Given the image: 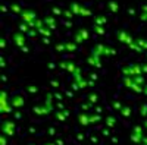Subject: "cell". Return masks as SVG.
Instances as JSON below:
<instances>
[{
	"mask_svg": "<svg viewBox=\"0 0 147 145\" xmlns=\"http://www.w3.org/2000/svg\"><path fill=\"white\" fill-rule=\"evenodd\" d=\"M122 73L125 76H138L143 75V69H141L140 64H129L122 69Z\"/></svg>",
	"mask_w": 147,
	"mask_h": 145,
	"instance_id": "obj_1",
	"label": "cell"
},
{
	"mask_svg": "<svg viewBox=\"0 0 147 145\" xmlns=\"http://www.w3.org/2000/svg\"><path fill=\"white\" fill-rule=\"evenodd\" d=\"M2 132H3L6 136H12L13 132H15V123L13 122H5L2 125Z\"/></svg>",
	"mask_w": 147,
	"mask_h": 145,
	"instance_id": "obj_2",
	"label": "cell"
},
{
	"mask_svg": "<svg viewBox=\"0 0 147 145\" xmlns=\"http://www.w3.org/2000/svg\"><path fill=\"white\" fill-rule=\"evenodd\" d=\"M12 103H9L7 104V101H6V93L3 91L2 93V111L3 113H7V111H12Z\"/></svg>",
	"mask_w": 147,
	"mask_h": 145,
	"instance_id": "obj_3",
	"label": "cell"
},
{
	"mask_svg": "<svg viewBox=\"0 0 147 145\" xmlns=\"http://www.w3.org/2000/svg\"><path fill=\"white\" fill-rule=\"evenodd\" d=\"M10 103H12V106H13L15 109H21V107L24 106V98L21 97V95H13L12 100H10Z\"/></svg>",
	"mask_w": 147,
	"mask_h": 145,
	"instance_id": "obj_4",
	"label": "cell"
},
{
	"mask_svg": "<svg viewBox=\"0 0 147 145\" xmlns=\"http://www.w3.org/2000/svg\"><path fill=\"white\" fill-rule=\"evenodd\" d=\"M87 62H88V64H91V66H97V68H100V66H101V63H100V56H97V54L90 56Z\"/></svg>",
	"mask_w": 147,
	"mask_h": 145,
	"instance_id": "obj_5",
	"label": "cell"
},
{
	"mask_svg": "<svg viewBox=\"0 0 147 145\" xmlns=\"http://www.w3.org/2000/svg\"><path fill=\"white\" fill-rule=\"evenodd\" d=\"M60 66H62V68H65V69L68 70L69 73H74V72L76 70V66L72 63V62H62V63H60Z\"/></svg>",
	"mask_w": 147,
	"mask_h": 145,
	"instance_id": "obj_6",
	"label": "cell"
},
{
	"mask_svg": "<svg viewBox=\"0 0 147 145\" xmlns=\"http://www.w3.org/2000/svg\"><path fill=\"white\" fill-rule=\"evenodd\" d=\"M78 122L81 123L82 126H87L88 123H90V114H85V113L78 114Z\"/></svg>",
	"mask_w": 147,
	"mask_h": 145,
	"instance_id": "obj_7",
	"label": "cell"
},
{
	"mask_svg": "<svg viewBox=\"0 0 147 145\" xmlns=\"http://www.w3.org/2000/svg\"><path fill=\"white\" fill-rule=\"evenodd\" d=\"M143 139H144L143 134H135V132H132V134H131V141H132L134 144H141V142H143Z\"/></svg>",
	"mask_w": 147,
	"mask_h": 145,
	"instance_id": "obj_8",
	"label": "cell"
},
{
	"mask_svg": "<svg viewBox=\"0 0 147 145\" xmlns=\"http://www.w3.org/2000/svg\"><path fill=\"white\" fill-rule=\"evenodd\" d=\"M66 117H69V110H63V111H58V113H56V119L60 120V122L65 120Z\"/></svg>",
	"mask_w": 147,
	"mask_h": 145,
	"instance_id": "obj_9",
	"label": "cell"
},
{
	"mask_svg": "<svg viewBox=\"0 0 147 145\" xmlns=\"http://www.w3.org/2000/svg\"><path fill=\"white\" fill-rule=\"evenodd\" d=\"M121 114H122L123 117H129V116H131V107L123 106L122 109H121Z\"/></svg>",
	"mask_w": 147,
	"mask_h": 145,
	"instance_id": "obj_10",
	"label": "cell"
},
{
	"mask_svg": "<svg viewBox=\"0 0 147 145\" xmlns=\"http://www.w3.org/2000/svg\"><path fill=\"white\" fill-rule=\"evenodd\" d=\"M115 123H116V119H115V117H112V116L106 117V125H107V128H113Z\"/></svg>",
	"mask_w": 147,
	"mask_h": 145,
	"instance_id": "obj_11",
	"label": "cell"
},
{
	"mask_svg": "<svg viewBox=\"0 0 147 145\" xmlns=\"http://www.w3.org/2000/svg\"><path fill=\"white\" fill-rule=\"evenodd\" d=\"M13 38H15V43H16V46H19V47H25V46H24V43H25V41H24V37H22V35L19 37V34H16L15 37H13Z\"/></svg>",
	"mask_w": 147,
	"mask_h": 145,
	"instance_id": "obj_12",
	"label": "cell"
},
{
	"mask_svg": "<svg viewBox=\"0 0 147 145\" xmlns=\"http://www.w3.org/2000/svg\"><path fill=\"white\" fill-rule=\"evenodd\" d=\"M134 82H135V84H138V85H141V87H143V85H146V81H144V78H143L141 75L134 76Z\"/></svg>",
	"mask_w": 147,
	"mask_h": 145,
	"instance_id": "obj_13",
	"label": "cell"
},
{
	"mask_svg": "<svg viewBox=\"0 0 147 145\" xmlns=\"http://www.w3.org/2000/svg\"><path fill=\"white\" fill-rule=\"evenodd\" d=\"M101 120V116L100 114H90V123H97Z\"/></svg>",
	"mask_w": 147,
	"mask_h": 145,
	"instance_id": "obj_14",
	"label": "cell"
},
{
	"mask_svg": "<svg viewBox=\"0 0 147 145\" xmlns=\"http://www.w3.org/2000/svg\"><path fill=\"white\" fill-rule=\"evenodd\" d=\"M65 50H68V51H75L76 46L72 44V43H66V44H65Z\"/></svg>",
	"mask_w": 147,
	"mask_h": 145,
	"instance_id": "obj_15",
	"label": "cell"
},
{
	"mask_svg": "<svg viewBox=\"0 0 147 145\" xmlns=\"http://www.w3.org/2000/svg\"><path fill=\"white\" fill-rule=\"evenodd\" d=\"M119 40L123 41V43H128V44H129V37H128V34H123V32H121V34H119Z\"/></svg>",
	"mask_w": 147,
	"mask_h": 145,
	"instance_id": "obj_16",
	"label": "cell"
},
{
	"mask_svg": "<svg viewBox=\"0 0 147 145\" xmlns=\"http://www.w3.org/2000/svg\"><path fill=\"white\" fill-rule=\"evenodd\" d=\"M88 101H90L91 104H96V103H97V95H96V94H90V95H88Z\"/></svg>",
	"mask_w": 147,
	"mask_h": 145,
	"instance_id": "obj_17",
	"label": "cell"
},
{
	"mask_svg": "<svg viewBox=\"0 0 147 145\" xmlns=\"http://www.w3.org/2000/svg\"><path fill=\"white\" fill-rule=\"evenodd\" d=\"M140 113L141 116H147V104H143L140 107Z\"/></svg>",
	"mask_w": 147,
	"mask_h": 145,
	"instance_id": "obj_18",
	"label": "cell"
},
{
	"mask_svg": "<svg viewBox=\"0 0 147 145\" xmlns=\"http://www.w3.org/2000/svg\"><path fill=\"white\" fill-rule=\"evenodd\" d=\"M81 107H82V110H88V109H91V107H93V104H91V103H90V104H88V103H84Z\"/></svg>",
	"mask_w": 147,
	"mask_h": 145,
	"instance_id": "obj_19",
	"label": "cell"
},
{
	"mask_svg": "<svg viewBox=\"0 0 147 145\" xmlns=\"http://www.w3.org/2000/svg\"><path fill=\"white\" fill-rule=\"evenodd\" d=\"M123 106H121V103H118V101H115L113 103V109H116V110H121Z\"/></svg>",
	"mask_w": 147,
	"mask_h": 145,
	"instance_id": "obj_20",
	"label": "cell"
},
{
	"mask_svg": "<svg viewBox=\"0 0 147 145\" xmlns=\"http://www.w3.org/2000/svg\"><path fill=\"white\" fill-rule=\"evenodd\" d=\"M134 132L135 134H143V128L141 126H134Z\"/></svg>",
	"mask_w": 147,
	"mask_h": 145,
	"instance_id": "obj_21",
	"label": "cell"
},
{
	"mask_svg": "<svg viewBox=\"0 0 147 145\" xmlns=\"http://www.w3.org/2000/svg\"><path fill=\"white\" fill-rule=\"evenodd\" d=\"M0 144H2V145H6V144H7V141H6V135H5V134L2 135V138H0Z\"/></svg>",
	"mask_w": 147,
	"mask_h": 145,
	"instance_id": "obj_22",
	"label": "cell"
},
{
	"mask_svg": "<svg viewBox=\"0 0 147 145\" xmlns=\"http://www.w3.org/2000/svg\"><path fill=\"white\" fill-rule=\"evenodd\" d=\"M28 93H37V87H28Z\"/></svg>",
	"mask_w": 147,
	"mask_h": 145,
	"instance_id": "obj_23",
	"label": "cell"
},
{
	"mask_svg": "<svg viewBox=\"0 0 147 145\" xmlns=\"http://www.w3.org/2000/svg\"><path fill=\"white\" fill-rule=\"evenodd\" d=\"M56 107H58V109H60V110H65V106H63V103H60V101H59L58 104H56Z\"/></svg>",
	"mask_w": 147,
	"mask_h": 145,
	"instance_id": "obj_24",
	"label": "cell"
},
{
	"mask_svg": "<svg viewBox=\"0 0 147 145\" xmlns=\"http://www.w3.org/2000/svg\"><path fill=\"white\" fill-rule=\"evenodd\" d=\"M15 119H18V120H19V119H22V113L16 111V113H15Z\"/></svg>",
	"mask_w": 147,
	"mask_h": 145,
	"instance_id": "obj_25",
	"label": "cell"
},
{
	"mask_svg": "<svg viewBox=\"0 0 147 145\" xmlns=\"http://www.w3.org/2000/svg\"><path fill=\"white\" fill-rule=\"evenodd\" d=\"M63 48H65V47L62 46V44H59V46H56V50H58V51H62Z\"/></svg>",
	"mask_w": 147,
	"mask_h": 145,
	"instance_id": "obj_26",
	"label": "cell"
},
{
	"mask_svg": "<svg viewBox=\"0 0 147 145\" xmlns=\"http://www.w3.org/2000/svg\"><path fill=\"white\" fill-rule=\"evenodd\" d=\"M52 87H59V81H52Z\"/></svg>",
	"mask_w": 147,
	"mask_h": 145,
	"instance_id": "obj_27",
	"label": "cell"
},
{
	"mask_svg": "<svg viewBox=\"0 0 147 145\" xmlns=\"http://www.w3.org/2000/svg\"><path fill=\"white\" fill-rule=\"evenodd\" d=\"M141 69H143V73H147V64H143Z\"/></svg>",
	"mask_w": 147,
	"mask_h": 145,
	"instance_id": "obj_28",
	"label": "cell"
},
{
	"mask_svg": "<svg viewBox=\"0 0 147 145\" xmlns=\"http://www.w3.org/2000/svg\"><path fill=\"white\" fill-rule=\"evenodd\" d=\"M54 97H56L58 100H62V95H60L59 93H56V94H54Z\"/></svg>",
	"mask_w": 147,
	"mask_h": 145,
	"instance_id": "obj_29",
	"label": "cell"
},
{
	"mask_svg": "<svg viewBox=\"0 0 147 145\" xmlns=\"http://www.w3.org/2000/svg\"><path fill=\"white\" fill-rule=\"evenodd\" d=\"M49 134H50V135H54V129H53V128H49Z\"/></svg>",
	"mask_w": 147,
	"mask_h": 145,
	"instance_id": "obj_30",
	"label": "cell"
},
{
	"mask_svg": "<svg viewBox=\"0 0 147 145\" xmlns=\"http://www.w3.org/2000/svg\"><path fill=\"white\" fill-rule=\"evenodd\" d=\"M56 144H58V145H63V141H62V139H56Z\"/></svg>",
	"mask_w": 147,
	"mask_h": 145,
	"instance_id": "obj_31",
	"label": "cell"
},
{
	"mask_svg": "<svg viewBox=\"0 0 147 145\" xmlns=\"http://www.w3.org/2000/svg\"><path fill=\"white\" fill-rule=\"evenodd\" d=\"M143 93H144V94H146V95H147V84H146V85H144V89H143Z\"/></svg>",
	"mask_w": 147,
	"mask_h": 145,
	"instance_id": "obj_32",
	"label": "cell"
},
{
	"mask_svg": "<svg viewBox=\"0 0 147 145\" xmlns=\"http://www.w3.org/2000/svg\"><path fill=\"white\" fill-rule=\"evenodd\" d=\"M103 135H106V136H107V135H109V130H107V129H105V130H103Z\"/></svg>",
	"mask_w": 147,
	"mask_h": 145,
	"instance_id": "obj_33",
	"label": "cell"
},
{
	"mask_svg": "<svg viewBox=\"0 0 147 145\" xmlns=\"http://www.w3.org/2000/svg\"><path fill=\"white\" fill-rule=\"evenodd\" d=\"M141 144H144V145H147V138H144V139H143V142H141Z\"/></svg>",
	"mask_w": 147,
	"mask_h": 145,
	"instance_id": "obj_34",
	"label": "cell"
},
{
	"mask_svg": "<svg viewBox=\"0 0 147 145\" xmlns=\"http://www.w3.org/2000/svg\"><path fill=\"white\" fill-rule=\"evenodd\" d=\"M44 145H56V142H54V144H53V142H46Z\"/></svg>",
	"mask_w": 147,
	"mask_h": 145,
	"instance_id": "obj_35",
	"label": "cell"
},
{
	"mask_svg": "<svg viewBox=\"0 0 147 145\" xmlns=\"http://www.w3.org/2000/svg\"><path fill=\"white\" fill-rule=\"evenodd\" d=\"M144 126H146V129H147V120H146V122H144Z\"/></svg>",
	"mask_w": 147,
	"mask_h": 145,
	"instance_id": "obj_36",
	"label": "cell"
}]
</instances>
